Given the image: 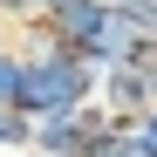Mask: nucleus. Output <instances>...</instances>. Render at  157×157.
<instances>
[{"label": "nucleus", "instance_id": "20e7f679", "mask_svg": "<svg viewBox=\"0 0 157 157\" xmlns=\"http://www.w3.org/2000/svg\"><path fill=\"white\" fill-rule=\"evenodd\" d=\"M28 89V55L14 48V34H0V102H21Z\"/></svg>", "mask_w": 157, "mask_h": 157}, {"label": "nucleus", "instance_id": "f257e3e1", "mask_svg": "<svg viewBox=\"0 0 157 157\" xmlns=\"http://www.w3.org/2000/svg\"><path fill=\"white\" fill-rule=\"evenodd\" d=\"M109 123H123L102 96H89V102H68V109H48V116H34V157H82Z\"/></svg>", "mask_w": 157, "mask_h": 157}, {"label": "nucleus", "instance_id": "6e6552de", "mask_svg": "<svg viewBox=\"0 0 157 157\" xmlns=\"http://www.w3.org/2000/svg\"><path fill=\"white\" fill-rule=\"evenodd\" d=\"M0 157H34V150H0Z\"/></svg>", "mask_w": 157, "mask_h": 157}, {"label": "nucleus", "instance_id": "0eeeda50", "mask_svg": "<svg viewBox=\"0 0 157 157\" xmlns=\"http://www.w3.org/2000/svg\"><path fill=\"white\" fill-rule=\"evenodd\" d=\"M137 130H144V137H150V150H157V109H144V116H137Z\"/></svg>", "mask_w": 157, "mask_h": 157}, {"label": "nucleus", "instance_id": "7ed1b4c3", "mask_svg": "<svg viewBox=\"0 0 157 157\" xmlns=\"http://www.w3.org/2000/svg\"><path fill=\"white\" fill-rule=\"evenodd\" d=\"M109 14H116V0H48V28H55L68 48H89L102 28H109Z\"/></svg>", "mask_w": 157, "mask_h": 157}, {"label": "nucleus", "instance_id": "f03ea898", "mask_svg": "<svg viewBox=\"0 0 157 157\" xmlns=\"http://www.w3.org/2000/svg\"><path fill=\"white\" fill-rule=\"evenodd\" d=\"M96 96L109 102L123 123H137L144 109H157V48H150V55H130V62H116V68H102Z\"/></svg>", "mask_w": 157, "mask_h": 157}, {"label": "nucleus", "instance_id": "39448f33", "mask_svg": "<svg viewBox=\"0 0 157 157\" xmlns=\"http://www.w3.org/2000/svg\"><path fill=\"white\" fill-rule=\"evenodd\" d=\"M34 144V116L21 102H0V150H28Z\"/></svg>", "mask_w": 157, "mask_h": 157}, {"label": "nucleus", "instance_id": "423d86ee", "mask_svg": "<svg viewBox=\"0 0 157 157\" xmlns=\"http://www.w3.org/2000/svg\"><path fill=\"white\" fill-rule=\"evenodd\" d=\"M48 0H0V34H7V21H41Z\"/></svg>", "mask_w": 157, "mask_h": 157}]
</instances>
